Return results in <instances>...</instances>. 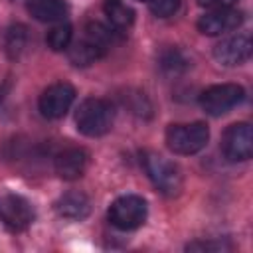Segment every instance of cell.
<instances>
[{
    "label": "cell",
    "instance_id": "obj_14",
    "mask_svg": "<svg viewBox=\"0 0 253 253\" xmlns=\"http://www.w3.org/2000/svg\"><path fill=\"white\" fill-rule=\"evenodd\" d=\"M105 53H107V47H103L101 43L85 38L69 49V61L77 67H87V65L95 63L97 59H101Z\"/></svg>",
    "mask_w": 253,
    "mask_h": 253
},
{
    "label": "cell",
    "instance_id": "obj_20",
    "mask_svg": "<svg viewBox=\"0 0 253 253\" xmlns=\"http://www.w3.org/2000/svg\"><path fill=\"white\" fill-rule=\"evenodd\" d=\"M223 249V243H213V241H196L188 245V251H219Z\"/></svg>",
    "mask_w": 253,
    "mask_h": 253
},
{
    "label": "cell",
    "instance_id": "obj_16",
    "mask_svg": "<svg viewBox=\"0 0 253 253\" xmlns=\"http://www.w3.org/2000/svg\"><path fill=\"white\" fill-rule=\"evenodd\" d=\"M28 45V32H26V26L22 24H14L8 28V34H6V53L10 59H18L22 55V51L26 49Z\"/></svg>",
    "mask_w": 253,
    "mask_h": 253
},
{
    "label": "cell",
    "instance_id": "obj_1",
    "mask_svg": "<svg viewBox=\"0 0 253 253\" xmlns=\"http://www.w3.org/2000/svg\"><path fill=\"white\" fill-rule=\"evenodd\" d=\"M140 160H142L144 172L148 174L150 182L154 184V188L158 192H162L164 196L180 194V190L184 186V178H182L180 168L172 160H168L162 154L152 152V150H144L140 154Z\"/></svg>",
    "mask_w": 253,
    "mask_h": 253
},
{
    "label": "cell",
    "instance_id": "obj_13",
    "mask_svg": "<svg viewBox=\"0 0 253 253\" xmlns=\"http://www.w3.org/2000/svg\"><path fill=\"white\" fill-rule=\"evenodd\" d=\"M28 12L40 22H63L67 4L63 0H30Z\"/></svg>",
    "mask_w": 253,
    "mask_h": 253
},
{
    "label": "cell",
    "instance_id": "obj_21",
    "mask_svg": "<svg viewBox=\"0 0 253 253\" xmlns=\"http://www.w3.org/2000/svg\"><path fill=\"white\" fill-rule=\"evenodd\" d=\"M237 0H198L200 6L204 8H211V10H217V8H231Z\"/></svg>",
    "mask_w": 253,
    "mask_h": 253
},
{
    "label": "cell",
    "instance_id": "obj_3",
    "mask_svg": "<svg viewBox=\"0 0 253 253\" xmlns=\"http://www.w3.org/2000/svg\"><path fill=\"white\" fill-rule=\"evenodd\" d=\"M210 140V128L206 123H190V125H170L166 128V146L174 154L190 156L200 152Z\"/></svg>",
    "mask_w": 253,
    "mask_h": 253
},
{
    "label": "cell",
    "instance_id": "obj_6",
    "mask_svg": "<svg viewBox=\"0 0 253 253\" xmlns=\"http://www.w3.org/2000/svg\"><path fill=\"white\" fill-rule=\"evenodd\" d=\"M221 150L231 162L249 160L253 154V132L249 123H235L227 126L221 136Z\"/></svg>",
    "mask_w": 253,
    "mask_h": 253
},
{
    "label": "cell",
    "instance_id": "obj_9",
    "mask_svg": "<svg viewBox=\"0 0 253 253\" xmlns=\"http://www.w3.org/2000/svg\"><path fill=\"white\" fill-rule=\"evenodd\" d=\"M251 38L247 34H237L219 42L213 47V57L225 67H235L251 57Z\"/></svg>",
    "mask_w": 253,
    "mask_h": 253
},
{
    "label": "cell",
    "instance_id": "obj_19",
    "mask_svg": "<svg viewBox=\"0 0 253 253\" xmlns=\"http://www.w3.org/2000/svg\"><path fill=\"white\" fill-rule=\"evenodd\" d=\"M148 2H150L152 14L158 16V18H168V16H172V14L180 8V4H182V0H148Z\"/></svg>",
    "mask_w": 253,
    "mask_h": 253
},
{
    "label": "cell",
    "instance_id": "obj_2",
    "mask_svg": "<svg viewBox=\"0 0 253 253\" xmlns=\"http://www.w3.org/2000/svg\"><path fill=\"white\" fill-rule=\"evenodd\" d=\"M113 119H115V113H113L111 103L105 99H95V97L85 99L75 113L77 130L91 138L107 134L113 126Z\"/></svg>",
    "mask_w": 253,
    "mask_h": 253
},
{
    "label": "cell",
    "instance_id": "obj_17",
    "mask_svg": "<svg viewBox=\"0 0 253 253\" xmlns=\"http://www.w3.org/2000/svg\"><path fill=\"white\" fill-rule=\"evenodd\" d=\"M45 42H47V45H49L53 51H63V49H67L69 43H71V26L59 22L57 26H53V28L47 32Z\"/></svg>",
    "mask_w": 253,
    "mask_h": 253
},
{
    "label": "cell",
    "instance_id": "obj_15",
    "mask_svg": "<svg viewBox=\"0 0 253 253\" xmlns=\"http://www.w3.org/2000/svg\"><path fill=\"white\" fill-rule=\"evenodd\" d=\"M105 14H107L109 22L119 30H126L134 22L132 8L126 6L123 0H105Z\"/></svg>",
    "mask_w": 253,
    "mask_h": 253
},
{
    "label": "cell",
    "instance_id": "obj_12",
    "mask_svg": "<svg viewBox=\"0 0 253 253\" xmlns=\"http://www.w3.org/2000/svg\"><path fill=\"white\" fill-rule=\"evenodd\" d=\"M55 211L71 221H81L91 211V202L83 192H67L55 202Z\"/></svg>",
    "mask_w": 253,
    "mask_h": 253
},
{
    "label": "cell",
    "instance_id": "obj_11",
    "mask_svg": "<svg viewBox=\"0 0 253 253\" xmlns=\"http://www.w3.org/2000/svg\"><path fill=\"white\" fill-rule=\"evenodd\" d=\"M89 166V152L85 148H65L55 156V172L63 180H77Z\"/></svg>",
    "mask_w": 253,
    "mask_h": 253
},
{
    "label": "cell",
    "instance_id": "obj_18",
    "mask_svg": "<svg viewBox=\"0 0 253 253\" xmlns=\"http://www.w3.org/2000/svg\"><path fill=\"white\" fill-rule=\"evenodd\" d=\"M160 65H162V69L168 71V73H180V71H184V69L188 67V59H186L178 49H170V51H166V53L162 55Z\"/></svg>",
    "mask_w": 253,
    "mask_h": 253
},
{
    "label": "cell",
    "instance_id": "obj_10",
    "mask_svg": "<svg viewBox=\"0 0 253 253\" xmlns=\"http://www.w3.org/2000/svg\"><path fill=\"white\" fill-rule=\"evenodd\" d=\"M243 22V14L233 8H217L208 14H204L198 20V30L204 36H219L225 32H231L239 28Z\"/></svg>",
    "mask_w": 253,
    "mask_h": 253
},
{
    "label": "cell",
    "instance_id": "obj_7",
    "mask_svg": "<svg viewBox=\"0 0 253 253\" xmlns=\"http://www.w3.org/2000/svg\"><path fill=\"white\" fill-rule=\"evenodd\" d=\"M73 101H75V89H73V85H69L65 81H59V83L49 85L40 95L38 107H40V113L45 119H61L69 111V107L73 105Z\"/></svg>",
    "mask_w": 253,
    "mask_h": 253
},
{
    "label": "cell",
    "instance_id": "obj_8",
    "mask_svg": "<svg viewBox=\"0 0 253 253\" xmlns=\"http://www.w3.org/2000/svg\"><path fill=\"white\" fill-rule=\"evenodd\" d=\"M0 221L12 231H22L34 221V208L18 194L0 196Z\"/></svg>",
    "mask_w": 253,
    "mask_h": 253
},
{
    "label": "cell",
    "instance_id": "obj_22",
    "mask_svg": "<svg viewBox=\"0 0 253 253\" xmlns=\"http://www.w3.org/2000/svg\"><path fill=\"white\" fill-rule=\"evenodd\" d=\"M136 2H148V0H136Z\"/></svg>",
    "mask_w": 253,
    "mask_h": 253
},
{
    "label": "cell",
    "instance_id": "obj_5",
    "mask_svg": "<svg viewBox=\"0 0 253 253\" xmlns=\"http://www.w3.org/2000/svg\"><path fill=\"white\" fill-rule=\"evenodd\" d=\"M243 97H245V91L241 85L221 83V85L208 87L200 95V105L208 115L219 117V115H225L227 111H231L235 105H239L243 101Z\"/></svg>",
    "mask_w": 253,
    "mask_h": 253
},
{
    "label": "cell",
    "instance_id": "obj_4",
    "mask_svg": "<svg viewBox=\"0 0 253 253\" xmlns=\"http://www.w3.org/2000/svg\"><path fill=\"white\" fill-rule=\"evenodd\" d=\"M148 206L140 196H123L117 198L109 208V221L123 231L136 229L144 223Z\"/></svg>",
    "mask_w": 253,
    "mask_h": 253
}]
</instances>
